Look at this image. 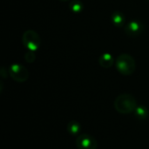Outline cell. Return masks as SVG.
<instances>
[{"label":"cell","instance_id":"12","mask_svg":"<svg viewBox=\"0 0 149 149\" xmlns=\"http://www.w3.org/2000/svg\"><path fill=\"white\" fill-rule=\"evenodd\" d=\"M25 60L27 61V62H29V63H32L33 61H34V59H35V55H34V53H33V52H31V51H29V52H27L26 54H25Z\"/></svg>","mask_w":149,"mask_h":149},{"label":"cell","instance_id":"14","mask_svg":"<svg viewBox=\"0 0 149 149\" xmlns=\"http://www.w3.org/2000/svg\"><path fill=\"white\" fill-rule=\"evenodd\" d=\"M148 1H149V0H148Z\"/></svg>","mask_w":149,"mask_h":149},{"label":"cell","instance_id":"6","mask_svg":"<svg viewBox=\"0 0 149 149\" xmlns=\"http://www.w3.org/2000/svg\"><path fill=\"white\" fill-rule=\"evenodd\" d=\"M144 26L141 22L137 20H132L126 24L125 32L128 36H139L143 31Z\"/></svg>","mask_w":149,"mask_h":149},{"label":"cell","instance_id":"10","mask_svg":"<svg viewBox=\"0 0 149 149\" xmlns=\"http://www.w3.org/2000/svg\"><path fill=\"white\" fill-rule=\"evenodd\" d=\"M134 116L138 120H146L148 118V111L147 107H145L144 106H138L136 107V109L134 110Z\"/></svg>","mask_w":149,"mask_h":149},{"label":"cell","instance_id":"4","mask_svg":"<svg viewBox=\"0 0 149 149\" xmlns=\"http://www.w3.org/2000/svg\"><path fill=\"white\" fill-rule=\"evenodd\" d=\"M9 74L11 79L17 82H24L29 78V72L28 70L20 64H12L9 67Z\"/></svg>","mask_w":149,"mask_h":149},{"label":"cell","instance_id":"1","mask_svg":"<svg viewBox=\"0 0 149 149\" xmlns=\"http://www.w3.org/2000/svg\"><path fill=\"white\" fill-rule=\"evenodd\" d=\"M138 107L135 98L128 93L119 95L114 100L115 110L121 114H128L134 113Z\"/></svg>","mask_w":149,"mask_h":149},{"label":"cell","instance_id":"8","mask_svg":"<svg viewBox=\"0 0 149 149\" xmlns=\"http://www.w3.org/2000/svg\"><path fill=\"white\" fill-rule=\"evenodd\" d=\"M111 20H112V23L114 24V26L122 27L125 24L126 17H125L124 14L121 13L120 11H114L111 15Z\"/></svg>","mask_w":149,"mask_h":149},{"label":"cell","instance_id":"11","mask_svg":"<svg viewBox=\"0 0 149 149\" xmlns=\"http://www.w3.org/2000/svg\"><path fill=\"white\" fill-rule=\"evenodd\" d=\"M69 9L73 13H80L84 9V4L80 0H72L69 3Z\"/></svg>","mask_w":149,"mask_h":149},{"label":"cell","instance_id":"5","mask_svg":"<svg viewBox=\"0 0 149 149\" xmlns=\"http://www.w3.org/2000/svg\"><path fill=\"white\" fill-rule=\"evenodd\" d=\"M76 147L78 149H97L98 141L93 136L84 134L77 137Z\"/></svg>","mask_w":149,"mask_h":149},{"label":"cell","instance_id":"3","mask_svg":"<svg viewBox=\"0 0 149 149\" xmlns=\"http://www.w3.org/2000/svg\"><path fill=\"white\" fill-rule=\"evenodd\" d=\"M22 41L25 48L29 51L35 52L41 45V39L39 35L32 30H27L22 36Z\"/></svg>","mask_w":149,"mask_h":149},{"label":"cell","instance_id":"7","mask_svg":"<svg viewBox=\"0 0 149 149\" xmlns=\"http://www.w3.org/2000/svg\"><path fill=\"white\" fill-rule=\"evenodd\" d=\"M113 62L114 61H113V55L110 54V53H108V52L103 53L99 58V64L102 67H104V68H109V67H111L113 65Z\"/></svg>","mask_w":149,"mask_h":149},{"label":"cell","instance_id":"13","mask_svg":"<svg viewBox=\"0 0 149 149\" xmlns=\"http://www.w3.org/2000/svg\"><path fill=\"white\" fill-rule=\"evenodd\" d=\"M60 1H69V0H60Z\"/></svg>","mask_w":149,"mask_h":149},{"label":"cell","instance_id":"2","mask_svg":"<svg viewBox=\"0 0 149 149\" xmlns=\"http://www.w3.org/2000/svg\"><path fill=\"white\" fill-rule=\"evenodd\" d=\"M115 65L118 72L125 76L132 75L136 69V63L134 58L127 53L120 54L117 58Z\"/></svg>","mask_w":149,"mask_h":149},{"label":"cell","instance_id":"9","mask_svg":"<svg viewBox=\"0 0 149 149\" xmlns=\"http://www.w3.org/2000/svg\"><path fill=\"white\" fill-rule=\"evenodd\" d=\"M67 132L72 136H79V134L81 130V126L79 121L72 120L67 124Z\"/></svg>","mask_w":149,"mask_h":149}]
</instances>
